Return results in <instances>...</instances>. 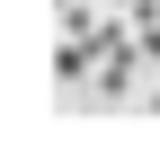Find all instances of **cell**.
Listing matches in <instances>:
<instances>
[{"label": "cell", "instance_id": "cell-1", "mask_svg": "<svg viewBox=\"0 0 160 151\" xmlns=\"http://www.w3.org/2000/svg\"><path fill=\"white\" fill-rule=\"evenodd\" d=\"M133 45H142V62L160 71V9H151V18H133Z\"/></svg>", "mask_w": 160, "mask_h": 151}, {"label": "cell", "instance_id": "cell-3", "mask_svg": "<svg viewBox=\"0 0 160 151\" xmlns=\"http://www.w3.org/2000/svg\"><path fill=\"white\" fill-rule=\"evenodd\" d=\"M151 116H160V80H151Z\"/></svg>", "mask_w": 160, "mask_h": 151}, {"label": "cell", "instance_id": "cell-2", "mask_svg": "<svg viewBox=\"0 0 160 151\" xmlns=\"http://www.w3.org/2000/svg\"><path fill=\"white\" fill-rule=\"evenodd\" d=\"M107 9H125V18H151V9H160V0H107Z\"/></svg>", "mask_w": 160, "mask_h": 151}]
</instances>
